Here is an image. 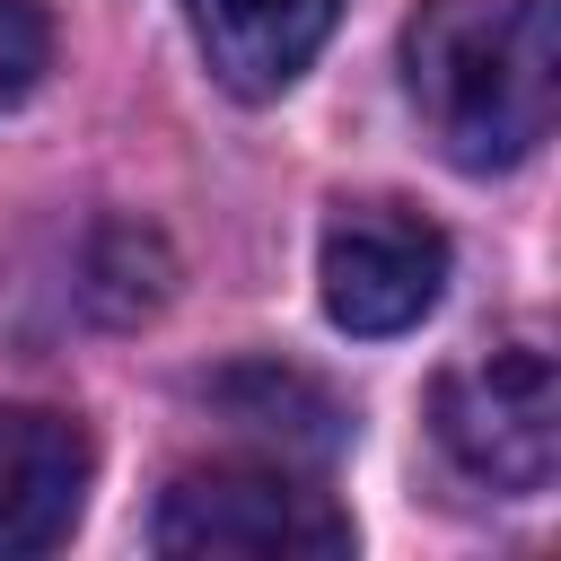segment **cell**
<instances>
[{
    "instance_id": "cell-7",
    "label": "cell",
    "mask_w": 561,
    "mask_h": 561,
    "mask_svg": "<svg viewBox=\"0 0 561 561\" xmlns=\"http://www.w3.org/2000/svg\"><path fill=\"white\" fill-rule=\"evenodd\" d=\"M202 403H210L228 430H245L254 447H272L280 465H324V456L351 438L342 403H333L307 368H280V359H237V368H219V377L202 386Z\"/></svg>"
},
{
    "instance_id": "cell-6",
    "label": "cell",
    "mask_w": 561,
    "mask_h": 561,
    "mask_svg": "<svg viewBox=\"0 0 561 561\" xmlns=\"http://www.w3.org/2000/svg\"><path fill=\"white\" fill-rule=\"evenodd\" d=\"M342 0H184V26L210 61V79L245 105L289 96L307 79V61L324 53Z\"/></svg>"
},
{
    "instance_id": "cell-5",
    "label": "cell",
    "mask_w": 561,
    "mask_h": 561,
    "mask_svg": "<svg viewBox=\"0 0 561 561\" xmlns=\"http://www.w3.org/2000/svg\"><path fill=\"white\" fill-rule=\"evenodd\" d=\"M88 473H96L88 421L53 403H0V561H35L70 543L88 508Z\"/></svg>"
},
{
    "instance_id": "cell-8",
    "label": "cell",
    "mask_w": 561,
    "mask_h": 561,
    "mask_svg": "<svg viewBox=\"0 0 561 561\" xmlns=\"http://www.w3.org/2000/svg\"><path fill=\"white\" fill-rule=\"evenodd\" d=\"M44 70H53V18H44V0H0V114L26 105Z\"/></svg>"
},
{
    "instance_id": "cell-4",
    "label": "cell",
    "mask_w": 561,
    "mask_h": 561,
    "mask_svg": "<svg viewBox=\"0 0 561 561\" xmlns=\"http://www.w3.org/2000/svg\"><path fill=\"white\" fill-rule=\"evenodd\" d=\"M316 280H324V316L342 333H359V342L412 333L447 289V228L421 219L412 202H342L324 219Z\"/></svg>"
},
{
    "instance_id": "cell-3",
    "label": "cell",
    "mask_w": 561,
    "mask_h": 561,
    "mask_svg": "<svg viewBox=\"0 0 561 561\" xmlns=\"http://www.w3.org/2000/svg\"><path fill=\"white\" fill-rule=\"evenodd\" d=\"M430 430H438V447H447V465L465 482L535 500L561 473V377H552V359L535 342L482 351V359L438 377Z\"/></svg>"
},
{
    "instance_id": "cell-1",
    "label": "cell",
    "mask_w": 561,
    "mask_h": 561,
    "mask_svg": "<svg viewBox=\"0 0 561 561\" xmlns=\"http://www.w3.org/2000/svg\"><path fill=\"white\" fill-rule=\"evenodd\" d=\"M403 88L465 175H508L561 114V9L552 0H421L403 26Z\"/></svg>"
},
{
    "instance_id": "cell-2",
    "label": "cell",
    "mask_w": 561,
    "mask_h": 561,
    "mask_svg": "<svg viewBox=\"0 0 561 561\" xmlns=\"http://www.w3.org/2000/svg\"><path fill=\"white\" fill-rule=\"evenodd\" d=\"M149 543L175 561H342L359 535L333 491L298 482L272 456V465H184L158 491Z\"/></svg>"
}]
</instances>
